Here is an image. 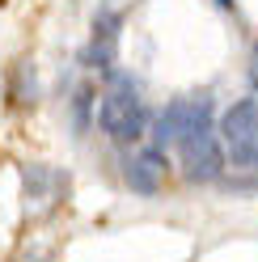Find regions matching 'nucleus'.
I'll list each match as a JSON object with an SVG mask.
<instances>
[{"label":"nucleus","mask_w":258,"mask_h":262,"mask_svg":"<svg viewBox=\"0 0 258 262\" xmlns=\"http://www.w3.org/2000/svg\"><path fill=\"white\" fill-rule=\"evenodd\" d=\"M98 127L115 144H136L148 136V106L140 97V85L127 72H106V89L98 97Z\"/></svg>","instance_id":"1"},{"label":"nucleus","mask_w":258,"mask_h":262,"mask_svg":"<svg viewBox=\"0 0 258 262\" xmlns=\"http://www.w3.org/2000/svg\"><path fill=\"white\" fill-rule=\"evenodd\" d=\"M220 148L224 165L233 169H258V97H241L220 114Z\"/></svg>","instance_id":"2"},{"label":"nucleus","mask_w":258,"mask_h":262,"mask_svg":"<svg viewBox=\"0 0 258 262\" xmlns=\"http://www.w3.org/2000/svg\"><path fill=\"white\" fill-rule=\"evenodd\" d=\"M174 148H178L182 173L190 178V182H220L224 178V148H220V136H216L212 123L186 131Z\"/></svg>","instance_id":"3"},{"label":"nucleus","mask_w":258,"mask_h":262,"mask_svg":"<svg viewBox=\"0 0 258 262\" xmlns=\"http://www.w3.org/2000/svg\"><path fill=\"white\" fill-rule=\"evenodd\" d=\"M203 123H212V97H207V93L174 97V102H165V110L157 114V148L178 144L186 131H195Z\"/></svg>","instance_id":"4"},{"label":"nucleus","mask_w":258,"mask_h":262,"mask_svg":"<svg viewBox=\"0 0 258 262\" xmlns=\"http://www.w3.org/2000/svg\"><path fill=\"white\" fill-rule=\"evenodd\" d=\"M119 38H123V13L119 9H98L93 13V30H89V47H85V68L93 72H110L119 59Z\"/></svg>","instance_id":"5"},{"label":"nucleus","mask_w":258,"mask_h":262,"mask_svg":"<svg viewBox=\"0 0 258 262\" xmlns=\"http://www.w3.org/2000/svg\"><path fill=\"white\" fill-rule=\"evenodd\" d=\"M123 178H127V186H132L136 194L153 199V194L165 186V178H169V157H165V148H140L136 157H127Z\"/></svg>","instance_id":"6"},{"label":"nucleus","mask_w":258,"mask_h":262,"mask_svg":"<svg viewBox=\"0 0 258 262\" xmlns=\"http://www.w3.org/2000/svg\"><path fill=\"white\" fill-rule=\"evenodd\" d=\"M9 102L13 106H34L38 102V76H34L30 63H17L9 72Z\"/></svg>","instance_id":"7"},{"label":"nucleus","mask_w":258,"mask_h":262,"mask_svg":"<svg viewBox=\"0 0 258 262\" xmlns=\"http://www.w3.org/2000/svg\"><path fill=\"white\" fill-rule=\"evenodd\" d=\"M89 102H93V89H80V93H76V127H80V131H85V114H89ZM80 131H76V136H80Z\"/></svg>","instance_id":"8"},{"label":"nucleus","mask_w":258,"mask_h":262,"mask_svg":"<svg viewBox=\"0 0 258 262\" xmlns=\"http://www.w3.org/2000/svg\"><path fill=\"white\" fill-rule=\"evenodd\" d=\"M250 85L258 89V47H254V55H250Z\"/></svg>","instance_id":"9"},{"label":"nucleus","mask_w":258,"mask_h":262,"mask_svg":"<svg viewBox=\"0 0 258 262\" xmlns=\"http://www.w3.org/2000/svg\"><path fill=\"white\" fill-rule=\"evenodd\" d=\"M212 5H220L224 13H237V0H212Z\"/></svg>","instance_id":"10"}]
</instances>
